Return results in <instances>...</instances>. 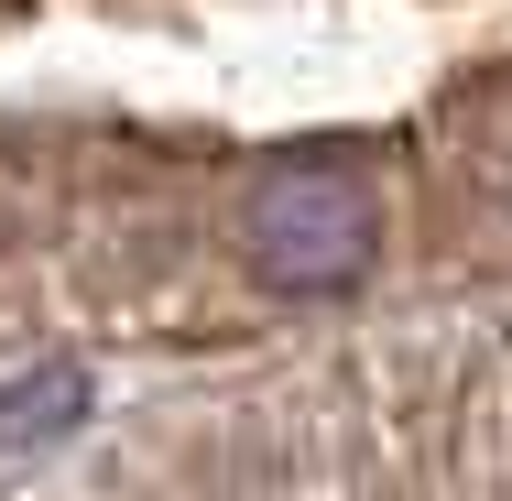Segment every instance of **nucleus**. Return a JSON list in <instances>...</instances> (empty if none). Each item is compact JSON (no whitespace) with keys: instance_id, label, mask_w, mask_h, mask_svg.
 <instances>
[{"instance_id":"nucleus-1","label":"nucleus","mask_w":512,"mask_h":501,"mask_svg":"<svg viewBox=\"0 0 512 501\" xmlns=\"http://www.w3.org/2000/svg\"><path fill=\"white\" fill-rule=\"evenodd\" d=\"M240 240H251V273L284 284V295H349L382 251V207L349 164H273L251 207H240Z\"/></svg>"},{"instance_id":"nucleus-2","label":"nucleus","mask_w":512,"mask_h":501,"mask_svg":"<svg viewBox=\"0 0 512 501\" xmlns=\"http://www.w3.org/2000/svg\"><path fill=\"white\" fill-rule=\"evenodd\" d=\"M88 414V371L77 360H44V371H22L11 393H0V447H44V436H66Z\"/></svg>"}]
</instances>
